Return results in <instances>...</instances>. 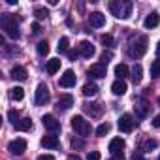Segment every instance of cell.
Masks as SVG:
<instances>
[{"label": "cell", "mask_w": 160, "mask_h": 160, "mask_svg": "<svg viewBox=\"0 0 160 160\" xmlns=\"http://www.w3.org/2000/svg\"><path fill=\"white\" fill-rule=\"evenodd\" d=\"M132 2L128 0H113L109 2V12L117 17V19H128L132 15Z\"/></svg>", "instance_id": "1"}, {"label": "cell", "mask_w": 160, "mask_h": 160, "mask_svg": "<svg viewBox=\"0 0 160 160\" xmlns=\"http://www.w3.org/2000/svg\"><path fill=\"white\" fill-rule=\"evenodd\" d=\"M0 27H2V30L12 38V40H17L21 34H19V25L15 23V17L12 13H4L2 17H0Z\"/></svg>", "instance_id": "2"}, {"label": "cell", "mask_w": 160, "mask_h": 160, "mask_svg": "<svg viewBox=\"0 0 160 160\" xmlns=\"http://www.w3.org/2000/svg\"><path fill=\"white\" fill-rule=\"evenodd\" d=\"M72 128H73V132L77 134V136H81V138H85V136H89L91 134V122L83 117V115H75V117H72Z\"/></svg>", "instance_id": "3"}, {"label": "cell", "mask_w": 160, "mask_h": 160, "mask_svg": "<svg viewBox=\"0 0 160 160\" xmlns=\"http://www.w3.org/2000/svg\"><path fill=\"white\" fill-rule=\"evenodd\" d=\"M145 51H147V36H139L138 42H134V43L128 47V55H130L132 58H139V57H143Z\"/></svg>", "instance_id": "4"}, {"label": "cell", "mask_w": 160, "mask_h": 160, "mask_svg": "<svg viewBox=\"0 0 160 160\" xmlns=\"http://www.w3.org/2000/svg\"><path fill=\"white\" fill-rule=\"evenodd\" d=\"M36 106H45L49 102V89L45 83H40L38 89H36V98H34Z\"/></svg>", "instance_id": "5"}, {"label": "cell", "mask_w": 160, "mask_h": 160, "mask_svg": "<svg viewBox=\"0 0 160 160\" xmlns=\"http://www.w3.org/2000/svg\"><path fill=\"white\" fill-rule=\"evenodd\" d=\"M117 126H119V130H121V132H132V130H134V126H136V121H134V117H132L130 113H124V115H121V119H119Z\"/></svg>", "instance_id": "6"}, {"label": "cell", "mask_w": 160, "mask_h": 160, "mask_svg": "<svg viewBox=\"0 0 160 160\" xmlns=\"http://www.w3.org/2000/svg\"><path fill=\"white\" fill-rule=\"evenodd\" d=\"M8 149H10V152L12 154H23L25 151H27V139H23V138H17V139H13V141H10V145H8Z\"/></svg>", "instance_id": "7"}, {"label": "cell", "mask_w": 160, "mask_h": 160, "mask_svg": "<svg viewBox=\"0 0 160 160\" xmlns=\"http://www.w3.org/2000/svg\"><path fill=\"white\" fill-rule=\"evenodd\" d=\"M75 81H77L75 73H73L72 70H66V72L60 75V81H58V85H60L62 89H70V87H73V85H75Z\"/></svg>", "instance_id": "8"}, {"label": "cell", "mask_w": 160, "mask_h": 160, "mask_svg": "<svg viewBox=\"0 0 160 160\" xmlns=\"http://www.w3.org/2000/svg\"><path fill=\"white\" fill-rule=\"evenodd\" d=\"M42 124L47 130H51V132H58L60 130V121H57L55 115H43L42 117Z\"/></svg>", "instance_id": "9"}, {"label": "cell", "mask_w": 160, "mask_h": 160, "mask_svg": "<svg viewBox=\"0 0 160 160\" xmlns=\"http://www.w3.org/2000/svg\"><path fill=\"white\" fill-rule=\"evenodd\" d=\"M94 53H96V49H94V45L91 43V42H81L79 43V55L81 57H85V58H91V57H94Z\"/></svg>", "instance_id": "10"}, {"label": "cell", "mask_w": 160, "mask_h": 160, "mask_svg": "<svg viewBox=\"0 0 160 160\" xmlns=\"http://www.w3.org/2000/svg\"><path fill=\"white\" fill-rule=\"evenodd\" d=\"M89 23H91V27H94V28H102V27L106 25V15L100 13V12H92V13L89 15Z\"/></svg>", "instance_id": "11"}, {"label": "cell", "mask_w": 160, "mask_h": 160, "mask_svg": "<svg viewBox=\"0 0 160 160\" xmlns=\"http://www.w3.org/2000/svg\"><path fill=\"white\" fill-rule=\"evenodd\" d=\"M106 72H108V68H106V64H102V62L92 64V66L89 68V75H91V77H96V79L106 77Z\"/></svg>", "instance_id": "12"}, {"label": "cell", "mask_w": 160, "mask_h": 160, "mask_svg": "<svg viewBox=\"0 0 160 160\" xmlns=\"http://www.w3.org/2000/svg\"><path fill=\"white\" fill-rule=\"evenodd\" d=\"M72 106H73V96L72 94H62L57 102V109H60V111H68Z\"/></svg>", "instance_id": "13"}, {"label": "cell", "mask_w": 160, "mask_h": 160, "mask_svg": "<svg viewBox=\"0 0 160 160\" xmlns=\"http://www.w3.org/2000/svg\"><path fill=\"white\" fill-rule=\"evenodd\" d=\"M158 23H160V15H158L156 12H151V13L145 17V21H143L145 28H154V27H158Z\"/></svg>", "instance_id": "14"}, {"label": "cell", "mask_w": 160, "mask_h": 160, "mask_svg": "<svg viewBox=\"0 0 160 160\" xmlns=\"http://www.w3.org/2000/svg\"><path fill=\"white\" fill-rule=\"evenodd\" d=\"M111 91H113L115 96H122L128 91V87H126V83L122 81V79H117V81H113V85H111Z\"/></svg>", "instance_id": "15"}, {"label": "cell", "mask_w": 160, "mask_h": 160, "mask_svg": "<svg viewBox=\"0 0 160 160\" xmlns=\"http://www.w3.org/2000/svg\"><path fill=\"white\" fill-rule=\"evenodd\" d=\"M42 145H43L45 149H57V147L60 145V141H58L57 136H43V138H42Z\"/></svg>", "instance_id": "16"}, {"label": "cell", "mask_w": 160, "mask_h": 160, "mask_svg": "<svg viewBox=\"0 0 160 160\" xmlns=\"http://www.w3.org/2000/svg\"><path fill=\"white\" fill-rule=\"evenodd\" d=\"M45 70H47L49 75H55L60 70V58H49L47 64H45Z\"/></svg>", "instance_id": "17"}, {"label": "cell", "mask_w": 160, "mask_h": 160, "mask_svg": "<svg viewBox=\"0 0 160 160\" xmlns=\"http://www.w3.org/2000/svg\"><path fill=\"white\" fill-rule=\"evenodd\" d=\"M122 149H124V139L122 138H113L111 141H109V151L115 154V152H122Z\"/></svg>", "instance_id": "18"}, {"label": "cell", "mask_w": 160, "mask_h": 160, "mask_svg": "<svg viewBox=\"0 0 160 160\" xmlns=\"http://www.w3.org/2000/svg\"><path fill=\"white\" fill-rule=\"evenodd\" d=\"M27 70L23 68V66H13L12 68V77L13 79H17V81H25V79H27Z\"/></svg>", "instance_id": "19"}, {"label": "cell", "mask_w": 160, "mask_h": 160, "mask_svg": "<svg viewBox=\"0 0 160 160\" xmlns=\"http://www.w3.org/2000/svg\"><path fill=\"white\" fill-rule=\"evenodd\" d=\"M15 126V130H19V132H30L32 130V121L30 119H21L17 124H13Z\"/></svg>", "instance_id": "20"}, {"label": "cell", "mask_w": 160, "mask_h": 160, "mask_svg": "<svg viewBox=\"0 0 160 160\" xmlns=\"http://www.w3.org/2000/svg\"><path fill=\"white\" fill-rule=\"evenodd\" d=\"M143 73V68H141V64H134V68H132V81L134 83H139L141 81V75Z\"/></svg>", "instance_id": "21"}, {"label": "cell", "mask_w": 160, "mask_h": 160, "mask_svg": "<svg viewBox=\"0 0 160 160\" xmlns=\"http://www.w3.org/2000/svg\"><path fill=\"white\" fill-rule=\"evenodd\" d=\"M115 75H117V79H124L128 75V66L126 64H117L115 66Z\"/></svg>", "instance_id": "22"}, {"label": "cell", "mask_w": 160, "mask_h": 160, "mask_svg": "<svg viewBox=\"0 0 160 160\" xmlns=\"http://www.w3.org/2000/svg\"><path fill=\"white\" fill-rule=\"evenodd\" d=\"M85 111L94 115V117H98L102 113V108H100V104H85Z\"/></svg>", "instance_id": "23"}, {"label": "cell", "mask_w": 160, "mask_h": 160, "mask_svg": "<svg viewBox=\"0 0 160 160\" xmlns=\"http://www.w3.org/2000/svg\"><path fill=\"white\" fill-rule=\"evenodd\" d=\"M134 108H136V115H138L139 119L147 117V109H149V106H147L145 102H139V104H136Z\"/></svg>", "instance_id": "24"}, {"label": "cell", "mask_w": 160, "mask_h": 160, "mask_svg": "<svg viewBox=\"0 0 160 160\" xmlns=\"http://www.w3.org/2000/svg\"><path fill=\"white\" fill-rule=\"evenodd\" d=\"M10 96H12V100H23L25 98V91H23V87H13L12 89V92H10Z\"/></svg>", "instance_id": "25"}, {"label": "cell", "mask_w": 160, "mask_h": 160, "mask_svg": "<svg viewBox=\"0 0 160 160\" xmlns=\"http://www.w3.org/2000/svg\"><path fill=\"white\" fill-rule=\"evenodd\" d=\"M36 51H38V55H42V57H45L47 53H49V43L45 42V40H42L38 45H36Z\"/></svg>", "instance_id": "26"}, {"label": "cell", "mask_w": 160, "mask_h": 160, "mask_svg": "<svg viewBox=\"0 0 160 160\" xmlns=\"http://www.w3.org/2000/svg\"><path fill=\"white\" fill-rule=\"evenodd\" d=\"M96 92H98V87H96L94 83H87V85L83 87V94H85V96H94Z\"/></svg>", "instance_id": "27"}, {"label": "cell", "mask_w": 160, "mask_h": 160, "mask_svg": "<svg viewBox=\"0 0 160 160\" xmlns=\"http://www.w3.org/2000/svg\"><path fill=\"white\" fill-rule=\"evenodd\" d=\"M68 45H70V40L64 36V38H60V40H58V45H57V49H58L60 53H68V51H70V49H68Z\"/></svg>", "instance_id": "28"}, {"label": "cell", "mask_w": 160, "mask_h": 160, "mask_svg": "<svg viewBox=\"0 0 160 160\" xmlns=\"http://www.w3.org/2000/svg\"><path fill=\"white\" fill-rule=\"evenodd\" d=\"M158 75H160V58L152 60L151 64V77H158Z\"/></svg>", "instance_id": "29"}, {"label": "cell", "mask_w": 160, "mask_h": 160, "mask_svg": "<svg viewBox=\"0 0 160 160\" xmlns=\"http://www.w3.org/2000/svg\"><path fill=\"white\" fill-rule=\"evenodd\" d=\"M109 128H111V126H109L108 122H102V124H100V126L96 128V136H98V138H102V136H106V134L109 132Z\"/></svg>", "instance_id": "30"}, {"label": "cell", "mask_w": 160, "mask_h": 160, "mask_svg": "<svg viewBox=\"0 0 160 160\" xmlns=\"http://www.w3.org/2000/svg\"><path fill=\"white\" fill-rule=\"evenodd\" d=\"M34 15H36L38 19H45V17L49 15V12H47V8H36V10H34Z\"/></svg>", "instance_id": "31"}, {"label": "cell", "mask_w": 160, "mask_h": 160, "mask_svg": "<svg viewBox=\"0 0 160 160\" xmlns=\"http://www.w3.org/2000/svg\"><path fill=\"white\" fill-rule=\"evenodd\" d=\"M8 119H10L13 124H17V122L21 121V119H19V113H17L15 109H10V111H8Z\"/></svg>", "instance_id": "32"}, {"label": "cell", "mask_w": 160, "mask_h": 160, "mask_svg": "<svg viewBox=\"0 0 160 160\" xmlns=\"http://www.w3.org/2000/svg\"><path fill=\"white\" fill-rule=\"evenodd\" d=\"M152 149H156V141L154 139H147L143 143V147H141V151H152Z\"/></svg>", "instance_id": "33"}, {"label": "cell", "mask_w": 160, "mask_h": 160, "mask_svg": "<svg viewBox=\"0 0 160 160\" xmlns=\"http://www.w3.org/2000/svg\"><path fill=\"white\" fill-rule=\"evenodd\" d=\"M100 40H102V43H104V45H108V47H109V45H113V36H111V34H104Z\"/></svg>", "instance_id": "34"}, {"label": "cell", "mask_w": 160, "mask_h": 160, "mask_svg": "<svg viewBox=\"0 0 160 160\" xmlns=\"http://www.w3.org/2000/svg\"><path fill=\"white\" fill-rule=\"evenodd\" d=\"M87 160H100V152L98 151H91L87 154Z\"/></svg>", "instance_id": "35"}, {"label": "cell", "mask_w": 160, "mask_h": 160, "mask_svg": "<svg viewBox=\"0 0 160 160\" xmlns=\"http://www.w3.org/2000/svg\"><path fill=\"white\" fill-rule=\"evenodd\" d=\"M130 160H147V158L143 156V152H141V151H136V152L132 154V158H130Z\"/></svg>", "instance_id": "36"}, {"label": "cell", "mask_w": 160, "mask_h": 160, "mask_svg": "<svg viewBox=\"0 0 160 160\" xmlns=\"http://www.w3.org/2000/svg\"><path fill=\"white\" fill-rule=\"evenodd\" d=\"M30 28H32V32H34V34H40V32H42V27H40L38 23H32V27H30Z\"/></svg>", "instance_id": "37"}, {"label": "cell", "mask_w": 160, "mask_h": 160, "mask_svg": "<svg viewBox=\"0 0 160 160\" xmlns=\"http://www.w3.org/2000/svg\"><path fill=\"white\" fill-rule=\"evenodd\" d=\"M109 58H111V53H106V51H104V53H102V64H108Z\"/></svg>", "instance_id": "38"}, {"label": "cell", "mask_w": 160, "mask_h": 160, "mask_svg": "<svg viewBox=\"0 0 160 160\" xmlns=\"http://www.w3.org/2000/svg\"><path fill=\"white\" fill-rule=\"evenodd\" d=\"M77 55H79V51H68V57H70V60H75V58H77Z\"/></svg>", "instance_id": "39"}, {"label": "cell", "mask_w": 160, "mask_h": 160, "mask_svg": "<svg viewBox=\"0 0 160 160\" xmlns=\"http://www.w3.org/2000/svg\"><path fill=\"white\" fill-rule=\"evenodd\" d=\"M152 126H154V128H160V115H156V117L152 119Z\"/></svg>", "instance_id": "40"}, {"label": "cell", "mask_w": 160, "mask_h": 160, "mask_svg": "<svg viewBox=\"0 0 160 160\" xmlns=\"http://www.w3.org/2000/svg\"><path fill=\"white\" fill-rule=\"evenodd\" d=\"M111 160H124V154H122V152H115Z\"/></svg>", "instance_id": "41"}, {"label": "cell", "mask_w": 160, "mask_h": 160, "mask_svg": "<svg viewBox=\"0 0 160 160\" xmlns=\"http://www.w3.org/2000/svg\"><path fill=\"white\" fill-rule=\"evenodd\" d=\"M38 160H55V156H51V154H42V156H38Z\"/></svg>", "instance_id": "42"}, {"label": "cell", "mask_w": 160, "mask_h": 160, "mask_svg": "<svg viewBox=\"0 0 160 160\" xmlns=\"http://www.w3.org/2000/svg\"><path fill=\"white\" fill-rule=\"evenodd\" d=\"M156 55L160 57V42H158V45H156Z\"/></svg>", "instance_id": "43"}, {"label": "cell", "mask_w": 160, "mask_h": 160, "mask_svg": "<svg viewBox=\"0 0 160 160\" xmlns=\"http://www.w3.org/2000/svg\"><path fill=\"white\" fill-rule=\"evenodd\" d=\"M70 160H79V158H77V156H72V158H70Z\"/></svg>", "instance_id": "44"}, {"label": "cell", "mask_w": 160, "mask_h": 160, "mask_svg": "<svg viewBox=\"0 0 160 160\" xmlns=\"http://www.w3.org/2000/svg\"><path fill=\"white\" fill-rule=\"evenodd\" d=\"M158 106H160V98H158Z\"/></svg>", "instance_id": "45"}, {"label": "cell", "mask_w": 160, "mask_h": 160, "mask_svg": "<svg viewBox=\"0 0 160 160\" xmlns=\"http://www.w3.org/2000/svg\"><path fill=\"white\" fill-rule=\"evenodd\" d=\"M158 160H160V156H158Z\"/></svg>", "instance_id": "46"}]
</instances>
